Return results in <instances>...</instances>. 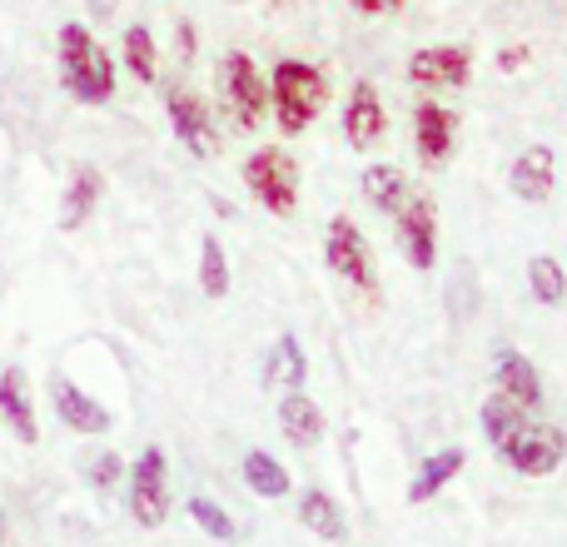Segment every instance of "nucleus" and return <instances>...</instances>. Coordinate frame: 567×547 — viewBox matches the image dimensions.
Returning <instances> with one entry per match:
<instances>
[{"label":"nucleus","instance_id":"nucleus-1","mask_svg":"<svg viewBox=\"0 0 567 547\" xmlns=\"http://www.w3.org/2000/svg\"><path fill=\"white\" fill-rule=\"evenodd\" d=\"M55 55H60V85H65L80 105H110V100H115V60H110V50L100 45L80 20L60 25Z\"/></svg>","mask_w":567,"mask_h":547},{"label":"nucleus","instance_id":"nucleus-2","mask_svg":"<svg viewBox=\"0 0 567 547\" xmlns=\"http://www.w3.org/2000/svg\"><path fill=\"white\" fill-rule=\"evenodd\" d=\"M269 95H275V115L284 135H299V130L313 125V115L329 100V80H323L319 65L309 60H279L275 75H269Z\"/></svg>","mask_w":567,"mask_h":547},{"label":"nucleus","instance_id":"nucleus-3","mask_svg":"<svg viewBox=\"0 0 567 547\" xmlns=\"http://www.w3.org/2000/svg\"><path fill=\"white\" fill-rule=\"evenodd\" d=\"M493 453H498L513 473H523V478H548V473H558L563 458H567V433L558 429V423H528L523 419Z\"/></svg>","mask_w":567,"mask_h":547},{"label":"nucleus","instance_id":"nucleus-4","mask_svg":"<svg viewBox=\"0 0 567 547\" xmlns=\"http://www.w3.org/2000/svg\"><path fill=\"white\" fill-rule=\"evenodd\" d=\"M219 100H225L235 130H255L259 120H265L269 85H265L259 65L245 55V50H229V55L219 60Z\"/></svg>","mask_w":567,"mask_h":547},{"label":"nucleus","instance_id":"nucleus-5","mask_svg":"<svg viewBox=\"0 0 567 547\" xmlns=\"http://www.w3.org/2000/svg\"><path fill=\"white\" fill-rule=\"evenodd\" d=\"M245 185H249V195L279 219H289L293 205H299V165H293L279 145L255 149V155L245 159Z\"/></svg>","mask_w":567,"mask_h":547},{"label":"nucleus","instance_id":"nucleus-6","mask_svg":"<svg viewBox=\"0 0 567 547\" xmlns=\"http://www.w3.org/2000/svg\"><path fill=\"white\" fill-rule=\"evenodd\" d=\"M130 518L140 528H159L169 518V463L165 448H145L130 468Z\"/></svg>","mask_w":567,"mask_h":547},{"label":"nucleus","instance_id":"nucleus-7","mask_svg":"<svg viewBox=\"0 0 567 547\" xmlns=\"http://www.w3.org/2000/svg\"><path fill=\"white\" fill-rule=\"evenodd\" d=\"M323 265H329L339 279H349L353 289L373 293L379 283H373V265H369V239H363V229L353 225L349 215H333L329 219V245H323Z\"/></svg>","mask_w":567,"mask_h":547},{"label":"nucleus","instance_id":"nucleus-8","mask_svg":"<svg viewBox=\"0 0 567 547\" xmlns=\"http://www.w3.org/2000/svg\"><path fill=\"white\" fill-rule=\"evenodd\" d=\"M393 229H399V249L413 269H433L439 259V215H433V199L409 195L393 215Z\"/></svg>","mask_w":567,"mask_h":547},{"label":"nucleus","instance_id":"nucleus-9","mask_svg":"<svg viewBox=\"0 0 567 547\" xmlns=\"http://www.w3.org/2000/svg\"><path fill=\"white\" fill-rule=\"evenodd\" d=\"M165 110H169V125H175V140L189 149L195 159H209L219 149V130L209 120L205 100L189 95V90H169L165 95Z\"/></svg>","mask_w":567,"mask_h":547},{"label":"nucleus","instance_id":"nucleus-10","mask_svg":"<svg viewBox=\"0 0 567 547\" xmlns=\"http://www.w3.org/2000/svg\"><path fill=\"white\" fill-rule=\"evenodd\" d=\"M409 80L429 90H463L473 80V50L468 45H429L409 60Z\"/></svg>","mask_w":567,"mask_h":547},{"label":"nucleus","instance_id":"nucleus-11","mask_svg":"<svg viewBox=\"0 0 567 547\" xmlns=\"http://www.w3.org/2000/svg\"><path fill=\"white\" fill-rule=\"evenodd\" d=\"M508 189L523 205H548L558 189V155L548 145H528L508 169Z\"/></svg>","mask_w":567,"mask_h":547},{"label":"nucleus","instance_id":"nucleus-12","mask_svg":"<svg viewBox=\"0 0 567 547\" xmlns=\"http://www.w3.org/2000/svg\"><path fill=\"white\" fill-rule=\"evenodd\" d=\"M413 145H419L423 165L439 169L443 159L453 155V145H458V115L443 110V105H433V100H423V105L413 110Z\"/></svg>","mask_w":567,"mask_h":547},{"label":"nucleus","instance_id":"nucleus-13","mask_svg":"<svg viewBox=\"0 0 567 547\" xmlns=\"http://www.w3.org/2000/svg\"><path fill=\"white\" fill-rule=\"evenodd\" d=\"M389 130V115H383L379 95H373L369 80H353L349 90V105H343V135H349L353 149H373Z\"/></svg>","mask_w":567,"mask_h":547},{"label":"nucleus","instance_id":"nucleus-14","mask_svg":"<svg viewBox=\"0 0 567 547\" xmlns=\"http://www.w3.org/2000/svg\"><path fill=\"white\" fill-rule=\"evenodd\" d=\"M493 373H498V393H508L523 413H533L543 403V383H538V369L523 349H498L493 353Z\"/></svg>","mask_w":567,"mask_h":547},{"label":"nucleus","instance_id":"nucleus-15","mask_svg":"<svg viewBox=\"0 0 567 547\" xmlns=\"http://www.w3.org/2000/svg\"><path fill=\"white\" fill-rule=\"evenodd\" d=\"M50 403H55L60 423H70L75 433H110V409H100V403L90 399L85 389H75L65 373L50 379Z\"/></svg>","mask_w":567,"mask_h":547},{"label":"nucleus","instance_id":"nucleus-16","mask_svg":"<svg viewBox=\"0 0 567 547\" xmlns=\"http://www.w3.org/2000/svg\"><path fill=\"white\" fill-rule=\"evenodd\" d=\"M0 419L10 423V433H16L20 443H40V423H35V399H30V379H25V369H16V363L0 373Z\"/></svg>","mask_w":567,"mask_h":547},{"label":"nucleus","instance_id":"nucleus-17","mask_svg":"<svg viewBox=\"0 0 567 547\" xmlns=\"http://www.w3.org/2000/svg\"><path fill=\"white\" fill-rule=\"evenodd\" d=\"M279 433L293 443V448H313V443L323 438V413H319V403H313L303 389L284 393V403H279Z\"/></svg>","mask_w":567,"mask_h":547},{"label":"nucleus","instance_id":"nucleus-18","mask_svg":"<svg viewBox=\"0 0 567 547\" xmlns=\"http://www.w3.org/2000/svg\"><path fill=\"white\" fill-rule=\"evenodd\" d=\"M100 189H105V179H100L95 165H75V175H70L65 185V199H60V229H80L90 215H95L100 205Z\"/></svg>","mask_w":567,"mask_h":547},{"label":"nucleus","instance_id":"nucleus-19","mask_svg":"<svg viewBox=\"0 0 567 547\" xmlns=\"http://www.w3.org/2000/svg\"><path fill=\"white\" fill-rule=\"evenodd\" d=\"M463 463H468V453L463 448H443V453H433V458H423L419 473H413V483H409V503L439 498V493L463 473Z\"/></svg>","mask_w":567,"mask_h":547},{"label":"nucleus","instance_id":"nucleus-20","mask_svg":"<svg viewBox=\"0 0 567 547\" xmlns=\"http://www.w3.org/2000/svg\"><path fill=\"white\" fill-rule=\"evenodd\" d=\"M299 523L313 533V538H323V543H339L343 533H349V523H343L339 503H333L323 488H303V493H299Z\"/></svg>","mask_w":567,"mask_h":547},{"label":"nucleus","instance_id":"nucleus-21","mask_svg":"<svg viewBox=\"0 0 567 547\" xmlns=\"http://www.w3.org/2000/svg\"><path fill=\"white\" fill-rule=\"evenodd\" d=\"M359 185H363V199L373 209H383V215H399V205L409 199V185H403V175L393 165H369Z\"/></svg>","mask_w":567,"mask_h":547},{"label":"nucleus","instance_id":"nucleus-22","mask_svg":"<svg viewBox=\"0 0 567 547\" xmlns=\"http://www.w3.org/2000/svg\"><path fill=\"white\" fill-rule=\"evenodd\" d=\"M303 373H309V363H303V349L293 333H284L275 343V353H269V369H265V383L269 389H303Z\"/></svg>","mask_w":567,"mask_h":547},{"label":"nucleus","instance_id":"nucleus-23","mask_svg":"<svg viewBox=\"0 0 567 547\" xmlns=\"http://www.w3.org/2000/svg\"><path fill=\"white\" fill-rule=\"evenodd\" d=\"M245 483L259 493V498H284V493H289V473H284V463L265 448L245 453Z\"/></svg>","mask_w":567,"mask_h":547},{"label":"nucleus","instance_id":"nucleus-24","mask_svg":"<svg viewBox=\"0 0 567 547\" xmlns=\"http://www.w3.org/2000/svg\"><path fill=\"white\" fill-rule=\"evenodd\" d=\"M199 289H205V299H225L229 293V259H225L219 235L199 239Z\"/></svg>","mask_w":567,"mask_h":547},{"label":"nucleus","instance_id":"nucleus-25","mask_svg":"<svg viewBox=\"0 0 567 547\" xmlns=\"http://www.w3.org/2000/svg\"><path fill=\"white\" fill-rule=\"evenodd\" d=\"M528 283H533V299L538 303H563L567 299V274L553 255H533L528 259Z\"/></svg>","mask_w":567,"mask_h":547},{"label":"nucleus","instance_id":"nucleus-26","mask_svg":"<svg viewBox=\"0 0 567 547\" xmlns=\"http://www.w3.org/2000/svg\"><path fill=\"white\" fill-rule=\"evenodd\" d=\"M125 65L140 75V85H155L159 65H155V35L145 25H130L125 30Z\"/></svg>","mask_w":567,"mask_h":547},{"label":"nucleus","instance_id":"nucleus-27","mask_svg":"<svg viewBox=\"0 0 567 547\" xmlns=\"http://www.w3.org/2000/svg\"><path fill=\"white\" fill-rule=\"evenodd\" d=\"M518 423H523V409L508 399V393H493V399L483 403V433H488L493 448H498V443L508 438V433L518 429Z\"/></svg>","mask_w":567,"mask_h":547},{"label":"nucleus","instance_id":"nucleus-28","mask_svg":"<svg viewBox=\"0 0 567 547\" xmlns=\"http://www.w3.org/2000/svg\"><path fill=\"white\" fill-rule=\"evenodd\" d=\"M189 518L199 523V533H205V538H219V543H235L239 538L235 518H229L219 503H209V498H189Z\"/></svg>","mask_w":567,"mask_h":547},{"label":"nucleus","instance_id":"nucleus-29","mask_svg":"<svg viewBox=\"0 0 567 547\" xmlns=\"http://www.w3.org/2000/svg\"><path fill=\"white\" fill-rule=\"evenodd\" d=\"M90 483H95L100 493L115 488V483H120V458H115V453H100V458L90 463Z\"/></svg>","mask_w":567,"mask_h":547},{"label":"nucleus","instance_id":"nucleus-30","mask_svg":"<svg viewBox=\"0 0 567 547\" xmlns=\"http://www.w3.org/2000/svg\"><path fill=\"white\" fill-rule=\"evenodd\" d=\"M403 0H353V10L359 16H383V10H399Z\"/></svg>","mask_w":567,"mask_h":547},{"label":"nucleus","instance_id":"nucleus-31","mask_svg":"<svg viewBox=\"0 0 567 547\" xmlns=\"http://www.w3.org/2000/svg\"><path fill=\"white\" fill-rule=\"evenodd\" d=\"M175 40H179V55H195V25H189V20H179V25H175Z\"/></svg>","mask_w":567,"mask_h":547},{"label":"nucleus","instance_id":"nucleus-32","mask_svg":"<svg viewBox=\"0 0 567 547\" xmlns=\"http://www.w3.org/2000/svg\"><path fill=\"white\" fill-rule=\"evenodd\" d=\"M523 60H528V50H523V45H513V50H503V60H498V65H503V70H518Z\"/></svg>","mask_w":567,"mask_h":547},{"label":"nucleus","instance_id":"nucleus-33","mask_svg":"<svg viewBox=\"0 0 567 547\" xmlns=\"http://www.w3.org/2000/svg\"><path fill=\"white\" fill-rule=\"evenodd\" d=\"M0 543H6V513H0Z\"/></svg>","mask_w":567,"mask_h":547}]
</instances>
